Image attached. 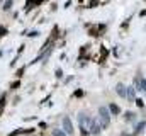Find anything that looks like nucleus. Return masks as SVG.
<instances>
[{"mask_svg": "<svg viewBox=\"0 0 146 136\" xmlns=\"http://www.w3.org/2000/svg\"><path fill=\"white\" fill-rule=\"evenodd\" d=\"M78 121H80V129L83 131V133H87L88 131V128H90V117L87 116V114H80L78 116Z\"/></svg>", "mask_w": 146, "mask_h": 136, "instance_id": "1", "label": "nucleus"}, {"mask_svg": "<svg viewBox=\"0 0 146 136\" xmlns=\"http://www.w3.org/2000/svg\"><path fill=\"white\" fill-rule=\"evenodd\" d=\"M99 116H100V119H102V126H107L109 121H110L109 111H107L106 107H100V109H99Z\"/></svg>", "mask_w": 146, "mask_h": 136, "instance_id": "2", "label": "nucleus"}, {"mask_svg": "<svg viewBox=\"0 0 146 136\" xmlns=\"http://www.w3.org/2000/svg\"><path fill=\"white\" fill-rule=\"evenodd\" d=\"M63 128H65V131H66L68 135H72V133H73V126H72V121H70L68 117H65V119H63Z\"/></svg>", "mask_w": 146, "mask_h": 136, "instance_id": "3", "label": "nucleus"}, {"mask_svg": "<svg viewBox=\"0 0 146 136\" xmlns=\"http://www.w3.org/2000/svg\"><path fill=\"white\" fill-rule=\"evenodd\" d=\"M115 90H117V94H119L121 97H127V89H126L122 83H119V85L115 87Z\"/></svg>", "mask_w": 146, "mask_h": 136, "instance_id": "4", "label": "nucleus"}, {"mask_svg": "<svg viewBox=\"0 0 146 136\" xmlns=\"http://www.w3.org/2000/svg\"><path fill=\"white\" fill-rule=\"evenodd\" d=\"M136 87L146 94V80H145V78H138V80H136Z\"/></svg>", "mask_w": 146, "mask_h": 136, "instance_id": "5", "label": "nucleus"}, {"mask_svg": "<svg viewBox=\"0 0 146 136\" xmlns=\"http://www.w3.org/2000/svg\"><path fill=\"white\" fill-rule=\"evenodd\" d=\"M90 131H92V133H99V131H100V126L97 124V121H95V119H92V121H90Z\"/></svg>", "mask_w": 146, "mask_h": 136, "instance_id": "6", "label": "nucleus"}, {"mask_svg": "<svg viewBox=\"0 0 146 136\" xmlns=\"http://www.w3.org/2000/svg\"><path fill=\"white\" fill-rule=\"evenodd\" d=\"M110 112H112V114H119V112H121V109H119L115 104H110Z\"/></svg>", "mask_w": 146, "mask_h": 136, "instance_id": "7", "label": "nucleus"}, {"mask_svg": "<svg viewBox=\"0 0 146 136\" xmlns=\"http://www.w3.org/2000/svg\"><path fill=\"white\" fill-rule=\"evenodd\" d=\"M127 99H131V101L134 99V89H133V87L127 89Z\"/></svg>", "mask_w": 146, "mask_h": 136, "instance_id": "8", "label": "nucleus"}, {"mask_svg": "<svg viewBox=\"0 0 146 136\" xmlns=\"http://www.w3.org/2000/svg\"><path fill=\"white\" fill-rule=\"evenodd\" d=\"M53 136H65V133L60 131V129H54V131H53Z\"/></svg>", "mask_w": 146, "mask_h": 136, "instance_id": "9", "label": "nucleus"}, {"mask_svg": "<svg viewBox=\"0 0 146 136\" xmlns=\"http://www.w3.org/2000/svg\"><path fill=\"white\" fill-rule=\"evenodd\" d=\"M145 128H146V123L143 121V123H141V124H139V126L136 128V131H141V129H145Z\"/></svg>", "mask_w": 146, "mask_h": 136, "instance_id": "10", "label": "nucleus"}, {"mask_svg": "<svg viewBox=\"0 0 146 136\" xmlns=\"http://www.w3.org/2000/svg\"><path fill=\"white\" fill-rule=\"evenodd\" d=\"M10 3H12V2H10V0H9V2H7V3H5V5H3V9H5V10H9V7H10Z\"/></svg>", "mask_w": 146, "mask_h": 136, "instance_id": "11", "label": "nucleus"}]
</instances>
